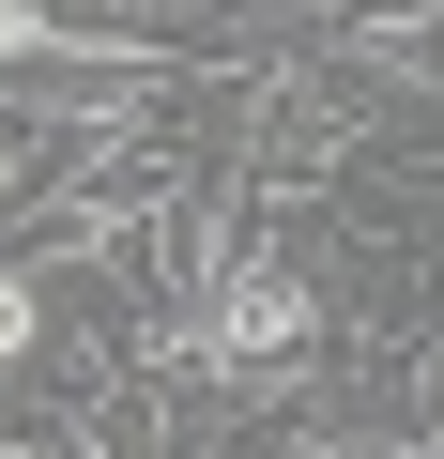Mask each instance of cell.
<instances>
[{"label":"cell","instance_id":"4","mask_svg":"<svg viewBox=\"0 0 444 459\" xmlns=\"http://www.w3.org/2000/svg\"><path fill=\"white\" fill-rule=\"evenodd\" d=\"M292 459H398L383 429H292Z\"/></svg>","mask_w":444,"mask_h":459},{"label":"cell","instance_id":"1","mask_svg":"<svg viewBox=\"0 0 444 459\" xmlns=\"http://www.w3.org/2000/svg\"><path fill=\"white\" fill-rule=\"evenodd\" d=\"M184 352H199V383H292L322 352V291L261 246L246 214H231V246H214L199 291H184Z\"/></svg>","mask_w":444,"mask_h":459},{"label":"cell","instance_id":"2","mask_svg":"<svg viewBox=\"0 0 444 459\" xmlns=\"http://www.w3.org/2000/svg\"><path fill=\"white\" fill-rule=\"evenodd\" d=\"M62 153H77L62 123H0V214H31V199L62 184Z\"/></svg>","mask_w":444,"mask_h":459},{"label":"cell","instance_id":"5","mask_svg":"<svg viewBox=\"0 0 444 459\" xmlns=\"http://www.w3.org/2000/svg\"><path fill=\"white\" fill-rule=\"evenodd\" d=\"M0 459H62V444H47V429H0Z\"/></svg>","mask_w":444,"mask_h":459},{"label":"cell","instance_id":"3","mask_svg":"<svg viewBox=\"0 0 444 459\" xmlns=\"http://www.w3.org/2000/svg\"><path fill=\"white\" fill-rule=\"evenodd\" d=\"M47 352V261H0V368Z\"/></svg>","mask_w":444,"mask_h":459},{"label":"cell","instance_id":"6","mask_svg":"<svg viewBox=\"0 0 444 459\" xmlns=\"http://www.w3.org/2000/svg\"><path fill=\"white\" fill-rule=\"evenodd\" d=\"M429 459H444V413H429Z\"/></svg>","mask_w":444,"mask_h":459}]
</instances>
